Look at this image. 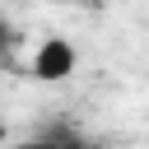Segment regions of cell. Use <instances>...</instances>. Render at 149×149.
I'll use <instances>...</instances> for the list:
<instances>
[{
    "mask_svg": "<svg viewBox=\"0 0 149 149\" xmlns=\"http://www.w3.org/2000/svg\"><path fill=\"white\" fill-rule=\"evenodd\" d=\"M74 47L65 42V37H42L37 42V51L28 56V74L33 79H42V84H61V79H70L74 74Z\"/></svg>",
    "mask_w": 149,
    "mask_h": 149,
    "instance_id": "6da1fadb",
    "label": "cell"
},
{
    "mask_svg": "<svg viewBox=\"0 0 149 149\" xmlns=\"http://www.w3.org/2000/svg\"><path fill=\"white\" fill-rule=\"evenodd\" d=\"M19 47H23V33H19V23H14V19L0 9V70H14Z\"/></svg>",
    "mask_w": 149,
    "mask_h": 149,
    "instance_id": "7a4b0ae2",
    "label": "cell"
},
{
    "mask_svg": "<svg viewBox=\"0 0 149 149\" xmlns=\"http://www.w3.org/2000/svg\"><path fill=\"white\" fill-rule=\"evenodd\" d=\"M5 149H56V144H47V140H37V135H33V140H19V144H5Z\"/></svg>",
    "mask_w": 149,
    "mask_h": 149,
    "instance_id": "3957f363",
    "label": "cell"
},
{
    "mask_svg": "<svg viewBox=\"0 0 149 149\" xmlns=\"http://www.w3.org/2000/svg\"><path fill=\"white\" fill-rule=\"evenodd\" d=\"M5 140H9V130H5V121H0V149H5Z\"/></svg>",
    "mask_w": 149,
    "mask_h": 149,
    "instance_id": "277c9868",
    "label": "cell"
}]
</instances>
